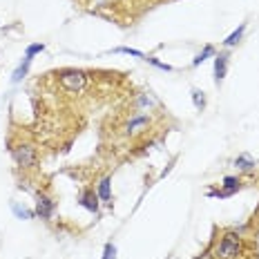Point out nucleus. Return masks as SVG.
<instances>
[{
  "label": "nucleus",
  "mask_w": 259,
  "mask_h": 259,
  "mask_svg": "<svg viewBox=\"0 0 259 259\" xmlns=\"http://www.w3.org/2000/svg\"><path fill=\"white\" fill-rule=\"evenodd\" d=\"M58 83L65 92L70 94H76V92H83L87 85V74L83 70H65L58 74Z\"/></svg>",
  "instance_id": "nucleus-2"
},
{
  "label": "nucleus",
  "mask_w": 259,
  "mask_h": 259,
  "mask_svg": "<svg viewBox=\"0 0 259 259\" xmlns=\"http://www.w3.org/2000/svg\"><path fill=\"white\" fill-rule=\"evenodd\" d=\"M226 70H228V54H217L215 56V79H217V83L226 76Z\"/></svg>",
  "instance_id": "nucleus-7"
},
{
  "label": "nucleus",
  "mask_w": 259,
  "mask_h": 259,
  "mask_svg": "<svg viewBox=\"0 0 259 259\" xmlns=\"http://www.w3.org/2000/svg\"><path fill=\"white\" fill-rule=\"evenodd\" d=\"M192 103H195L197 110H204V107H206V96H204V92H201V90H192Z\"/></svg>",
  "instance_id": "nucleus-14"
},
{
  "label": "nucleus",
  "mask_w": 259,
  "mask_h": 259,
  "mask_svg": "<svg viewBox=\"0 0 259 259\" xmlns=\"http://www.w3.org/2000/svg\"><path fill=\"white\" fill-rule=\"evenodd\" d=\"M103 259H116V246L114 243H107L105 250H103Z\"/></svg>",
  "instance_id": "nucleus-19"
},
{
  "label": "nucleus",
  "mask_w": 259,
  "mask_h": 259,
  "mask_svg": "<svg viewBox=\"0 0 259 259\" xmlns=\"http://www.w3.org/2000/svg\"><path fill=\"white\" fill-rule=\"evenodd\" d=\"M54 199L47 195H38L36 197V215L40 217V219H51V215H54Z\"/></svg>",
  "instance_id": "nucleus-4"
},
{
  "label": "nucleus",
  "mask_w": 259,
  "mask_h": 259,
  "mask_svg": "<svg viewBox=\"0 0 259 259\" xmlns=\"http://www.w3.org/2000/svg\"><path fill=\"white\" fill-rule=\"evenodd\" d=\"M243 29H246V23H241L239 27H237V32H232L230 36H228V38L224 40L226 43V47H232V45H237L241 40V36H243Z\"/></svg>",
  "instance_id": "nucleus-12"
},
{
  "label": "nucleus",
  "mask_w": 259,
  "mask_h": 259,
  "mask_svg": "<svg viewBox=\"0 0 259 259\" xmlns=\"http://www.w3.org/2000/svg\"><path fill=\"white\" fill-rule=\"evenodd\" d=\"M29 63H32V58H29V56H25V60L18 65V70L14 72V76H12V81H14V83H20V81L25 79V76H27V72H29Z\"/></svg>",
  "instance_id": "nucleus-9"
},
{
  "label": "nucleus",
  "mask_w": 259,
  "mask_h": 259,
  "mask_svg": "<svg viewBox=\"0 0 259 259\" xmlns=\"http://www.w3.org/2000/svg\"><path fill=\"white\" fill-rule=\"evenodd\" d=\"M45 49V45L43 43H34V45H29L27 51H25V56H29V58H34L36 54H40V51Z\"/></svg>",
  "instance_id": "nucleus-16"
},
{
  "label": "nucleus",
  "mask_w": 259,
  "mask_h": 259,
  "mask_svg": "<svg viewBox=\"0 0 259 259\" xmlns=\"http://www.w3.org/2000/svg\"><path fill=\"white\" fill-rule=\"evenodd\" d=\"M12 208H14V212H16L18 217H23V219H32V217L36 215V212H32V210H25V208H20V206H16V204H14Z\"/></svg>",
  "instance_id": "nucleus-17"
},
{
  "label": "nucleus",
  "mask_w": 259,
  "mask_h": 259,
  "mask_svg": "<svg viewBox=\"0 0 259 259\" xmlns=\"http://www.w3.org/2000/svg\"><path fill=\"white\" fill-rule=\"evenodd\" d=\"M148 125H150V116H146V114L134 116V118H130V121L125 123V134H139V132H143Z\"/></svg>",
  "instance_id": "nucleus-5"
},
{
  "label": "nucleus",
  "mask_w": 259,
  "mask_h": 259,
  "mask_svg": "<svg viewBox=\"0 0 259 259\" xmlns=\"http://www.w3.org/2000/svg\"><path fill=\"white\" fill-rule=\"evenodd\" d=\"M235 165H237L239 170H243V172H250V170L255 168V161H252L250 157H246V154H241V157L235 159Z\"/></svg>",
  "instance_id": "nucleus-11"
},
{
  "label": "nucleus",
  "mask_w": 259,
  "mask_h": 259,
  "mask_svg": "<svg viewBox=\"0 0 259 259\" xmlns=\"http://www.w3.org/2000/svg\"><path fill=\"white\" fill-rule=\"evenodd\" d=\"M148 63L150 65H154V67H159V70H163V72H172V67H170L168 63H161V60H157V58H152V56H148Z\"/></svg>",
  "instance_id": "nucleus-18"
},
{
  "label": "nucleus",
  "mask_w": 259,
  "mask_h": 259,
  "mask_svg": "<svg viewBox=\"0 0 259 259\" xmlns=\"http://www.w3.org/2000/svg\"><path fill=\"white\" fill-rule=\"evenodd\" d=\"M239 183H241V181L237 179V177H226V179H224V183H221V185H224V192H226L228 197H230V195H235L237 190H239Z\"/></svg>",
  "instance_id": "nucleus-10"
},
{
  "label": "nucleus",
  "mask_w": 259,
  "mask_h": 259,
  "mask_svg": "<svg viewBox=\"0 0 259 259\" xmlns=\"http://www.w3.org/2000/svg\"><path fill=\"white\" fill-rule=\"evenodd\" d=\"M110 183H112V179L110 177H105L101 181V183H98V199H103L105 201V204H112V192H110Z\"/></svg>",
  "instance_id": "nucleus-8"
},
{
  "label": "nucleus",
  "mask_w": 259,
  "mask_h": 259,
  "mask_svg": "<svg viewBox=\"0 0 259 259\" xmlns=\"http://www.w3.org/2000/svg\"><path fill=\"white\" fill-rule=\"evenodd\" d=\"M241 250H243V243H241V237L237 232L228 230L224 232V237L219 239V243L215 246V259H237L241 257Z\"/></svg>",
  "instance_id": "nucleus-1"
},
{
  "label": "nucleus",
  "mask_w": 259,
  "mask_h": 259,
  "mask_svg": "<svg viewBox=\"0 0 259 259\" xmlns=\"http://www.w3.org/2000/svg\"><path fill=\"white\" fill-rule=\"evenodd\" d=\"M79 204L90 212H98V192H94V190H85V192L81 195Z\"/></svg>",
  "instance_id": "nucleus-6"
},
{
  "label": "nucleus",
  "mask_w": 259,
  "mask_h": 259,
  "mask_svg": "<svg viewBox=\"0 0 259 259\" xmlns=\"http://www.w3.org/2000/svg\"><path fill=\"white\" fill-rule=\"evenodd\" d=\"M114 51H116V54H130V56H134V58H146V56H143V51L132 49V47H116Z\"/></svg>",
  "instance_id": "nucleus-15"
},
{
  "label": "nucleus",
  "mask_w": 259,
  "mask_h": 259,
  "mask_svg": "<svg viewBox=\"0 0 259 259\" xmlns=\"http://www.w3.org/2000/svg\"><path fill=\"white\" fill-rule=\"evenodd\" d=\"M210 56H215V47H212V45H206L204 51H201V54H199V56H197V58L192 60V65H201L206 58H210Z\"/></svg>",
  "instance_id": "nucleus-13"
},
{
  "label": "nucleus",
  "mask_w": 259,
  "mask_h": 259,
  "mask_svg": "<svg viewBox=\"0 0 259 259\" xmlns=\"http://www.w3.org/2000/svg\"><path fill=\"white\" fill-rule=\"evenodd\" d=\"M12 157L16 161V165H20L23 170L36 168V163H38V152L29 143H18L16 148H12Z\"/></svg>",
  "instance_id": "nucleus-3"
}]
</instances>
